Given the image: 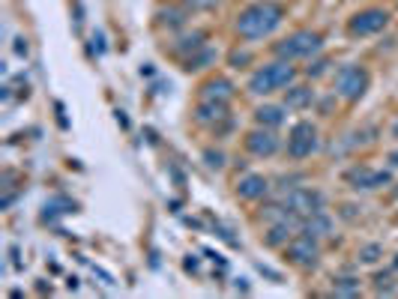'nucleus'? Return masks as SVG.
<instances>
[{"instance_id":"nucleus-1","label":"nucleus","mask_w":398,"mask_h":299,"mask_svg":"<svg viewBox=\"0 0 398 299\" xmlns=\"http://www.w3.org/2000/svg\"><path fill=\"white\" fill-rule=\"evenodd\" d=\"M285 9L273 3V0H264V3H255L249 9H243L237 18V33L243 39H260V36H269L282 24Z\"/></svg>"},{"instance_id":"nucleus-2","label":"nucleus","mask_w":398,"mask_h":299,"mask_svg":"<svg viewBox=\"0 0 398 299\" xmlns=\"http://www.w3.org/2000/svg\"><path fill=\"white\" fill-rule=\"evenodd\" d=\"M294 78H296V69L291 66V60H278V63H269V66L258 69L249 81V90L258 96H267V93H276V90L287 87Z\"/></svg>"},{"instance_id":"nucleus-3","label":"nucleus","mask_w":398,"mask_h":299,"mask_svg":"<svg viewBox=\"0 0 398 299\" xmlns=\"http://www.w3.org/2000/svg\"><path fill=\"white\" fill-rule=\"evenodd\" d=\"M321 33H312V30H296L294 36H287L285 42L276 45V54L282 60H294V57H312L314 51H321Z\"/></svg>"},{"instance_id":"nucleus-4","label":"nucleus","mask_w":398,"mask_h":299,"mask_svg":"<svg viewBox=\"0 0 398 299\" xmlns=\"http://www.w3.org/2000/svg\"><path fill=\"white\" fill-rule=\"evenodd\" d=\"M323 197L321 192H312V189H294L291 195L285 197V219H309V215L321 213Z\"/></svg>"},{"instance_id":"nucleus-5","label":"nucleus","mask_w":398,"mask_h":299,"mask_svg":"<svg viewBox=\"0 0 398 299\" xmlns=\"http://www.w3.org/2000/svg\"><path fill=\"white\" fill-rule=\"evenodd\" d=\"M368 87V72L363 66H341L339 75H336V90L341 99H348V102H357V99H363Z\"/></svg>"},{"instance_id":"nucleus-6","label":"nucleus","mask_w":398,"mask_h":299,"mask_svg":"<svg viewBox=\"0 0 398 299\" xmlns=\"http://www.w3.org/2000/svg\"><path fill=\"white\" fill-rule=\"evenodd\" d=\"M314 147H318V132H314L312 123H296L291 129V138H287V153L294 159H305L312 156Z\"/></svg>"},{"instance_id":"nucleus-7","label":"nucleus","mask_w":398,"mask_h":299,"mask_svg":"<svg viewBox=\"0 0 398 299\" xmlns=\"http://www.w3.org/2000/svg\"><path fill=\"white\" fill-rule=\"evenodd\" d=\"M386 21H390V15L383 12V9H366V12H359L350 18V27L348 30L354 36H372V33H381Z\"/></svg>"},{"instance_id":"nucleus-8","label":"nucleus","mask_w":398,"mask_h":299,"mask_svg":"<svg viewBox=\"0 0 398 299\" xmlns=\"http://www.w3.org/2000/svg\"><path fill=\"white\" fill-rule=\"evenodd\" d=\"M287 255H291L294 264L300 267H312L314 260H318V242H314L312 233H300L296 240H291V246H287Z\"/></svg>"},{"instance_id":"nucleus-9","label":"nucleus","mask_w":398,"mask_h":299,"mask_svg":"<svg viewBox=\"0 0 398 299\" xmlns=\"http://www.w3.org/2000/svg\"><path fill=\"white\" fill-rule=\"evenodd\" d=\"M348 180L354 183V189H377V186H386V183H390V174H386V171L359 168V171H350Z\"/></svg>"},{"instance_id":"nucleus-10","label":"nucleus","mask_w":398,"mask_h":299,"mask_svg":"<svg viewBox=\"0 0 398 299\" xmlns=\"http://www.w3.org/2000/svg\"><path fill=\"white\" fill-rule=\"evenodd\" d=\"M249 150L252 153H255V156H273V153L278 150V138H276V135L273 132H252L249 135Z\"/></svg>"},{"instance_id":"nucleus-11","label":"nucleus","mask_w":398,"mask_h":299,"mask_svg":"<svg viewBox=\"0 0 398 299\" xmlns=\"http://www.w3.org/2000/svg\"><path fill=\"white\" fill-rule=\"evenodd\" d=\"M237 192H240V197H246V201H258V197L267 195V180L258 174H249L246 180H240Z\"/></svg>"},{"instance_id":"nucleus-12","label":"nucleus","mask_w":398,"mask_h":299,"mask_svg":"<svg viewBox=\"0 0 398 299\" xmlns=\"http://www.w3.org/2000/svg\"><path fill=\"white\" fill-rule=\"evenodd\" d=\"M225 117H228V105L216 102V99H204V105L198 108V120L201 123H219Z\"/></svg>"},{"instance_id":"nucleus-13","label":"nucleus","mask_w":398,"mask_h":299,"mask_svg":"<svg viewBox=\"0 0 398 299\" xmlns=\"http://www.w3.org/2000/svg\"><path fill=\"white\" fill-rule=\"evenodd\" d=\"M234 96V84L228 78H216L204 84V99H216V102H228Z\"/></svg>"},{"instance_id":"nucleus-14","label":"nucleus","mask_w":398,"mask_h":299,"mask_svg":"<svg viewBox=\"0 0 398 299\" xmlns=\"http://www.w3.org/2000/svg\"><path fill=\"white\" fill-rule=\"evenodd\" d=\"M255 120L260 126H282L285 123V108H278V105H260L258 111H255Z\"/></svg>"},{"instance_id":"nucleus-15","label":"nucleus","mask_w":398,"mask_h":299,"mask_svg":"<svg viewBox=\"0 0 398 299\" xmlns=\"http://www.w3.org/2000/svg\"><path fill=\"white\" fill-rule=\"evenodd\" d=\"M291 228H294V219H282L273 231L267 233V242H269V246H282V242L291 237Z\"/></svg>"},{"instance_id":"nucleus-16","label":"nucleus","mask_w":398,"mask_h":299,"mask_svg":"<svg viewBox=\"0 0 398 299\" xmlns=\"http://www.w3.org/2000/svg\"><path fill=\"white\" fill-rule=\"evenodd\" d=\"M312 102V90L309 87H291L287 90V108H305Z\"/></svg>"},{"instance_id":"nucleus-17","label":"nucleus","mask_w":398,"mask_h":299,"mask_svg":"<svg viewBox=\"0 0 398 299\" xmlns=\"http://www.w3.org/2000/svg\"><path fill=\"white\" fill-rule=\"evenodd\" d=\"M359 291V282H357V278H341V282L336 284V293H357Z\"/></svg>"},{"instance_id":"nucleus-18","label":"nucleus","mask_w":398,"mask_h":299,"mask_svg":"<svg viewBox=\"0 0 398 299\" xmlns=\"http://www.w3.org/2000/svg\"><path fill=\"white\" fill-rule=\"evenodd\" d=\"M359 258H363L366 264H375V260L381 258V246H366L363 251H359Z\"/></svg>"},{"instance_id":"nucleus-19","label":"nucleus","mask_w":398,"mask_h":299,"mask_svg":"<svg viewBox=\"0 0 398 299\" xmlns=\"http://www.w3.org/2000/svg\"><path fill=\"white\" fill-rule=\"evenodd\" d=\"M207 60H213V51H204V54H198V57H189V66L186 69H201Z\"/></svg>"},{"instance_id":"nucleus-20","label":"nucleus","mask_w":398,"mask_h":299,"mask_svg":"<svg viewBox=\"0 0 398 299\" xmlns=\"http://www.w3.org/2000/svg\"><path fill=\"white\" fill-rule=\"evenodd\" d=\"M186 6H192V9H213L219 0H183Z\"/></svg>"},{"instance_id":"nucleus-21","label":"nucleus","mask_w":398,"mask_h":299,"mask_svg":"<svg viewBox=\"0 0 398 299\" xmlns=\"http://www.w3.org/2000/svg\"><path fill=\"white\" fill-rule=\"evenodd\" d=\"M207 165H210V168H222L225 165V156H222V153H207Z\"/></svg>"},{"instance_id":"nucleus-22","label":"nucleus","mask_w":398,"mask_h":299,"mask_svg":"<svg viewBox=\"0 0 398 299\" xmlns=\"http://www.w3.org/2000/svg\"><path fill=\"white\" fill-rule=\"evenodd\" d=\"M375 287H377V291H386V293H390V291H392L390 276H377V278H375Z\"/></svg>"},{"instance_id":"nucleus-23","label":"nucleus","mask_w":398,"mask_h":299,"mask_svg":"<svg viewBox=\"0 0 398 299\" xmlns=\"http://www.w3.org/2000/svg\"><path fill=\"white\" fill-rule=\"evenodd\" d=\"M327 66H330L327 60H318V63H314V66H309V75L318 78V75H323V72H327Z\"/></svg>"},{"instance_id":"nucleus-24","label":"nucleus","mask_w":398,"mask_h":299,"mask_svg":"<svg viewBox=\"0 0 398 299\" xmlns=\"http://www.w3.org/2000/svg\"><path fill=\"white\" fill-rule=\"evenodd\" d=\"M15 42H18L15 51H18V54H27V42H24V39H15Z\"/></svg>"},{"instance_id":"nucleus-25","label":"nucleus","mask_w":398,"mask_h":299,"mask_svg":"<svg viewBox=\"0 0 398 299\" xmlns=\"http://www.w3.org/2000/svg\"><path fill=\"white\" fill-rule=\"evenodd\" d=\"M231 60H234V63H249V54H234Z\"/></svg>"},{"instance_id":"nucleus-26","label":"nucleus","mask_w":398,"mask_h":299,"mask_svg":"<svg viewBox=\"0 0 398 299\" xmlns=\"http://www.w3.org/2000/svg\"><path fill=\"white\" fill-rule=\"evenodd\" d=\"M186 269H189V273H195V269H198V260L189 258V260H186Z\"/></svg>"},{"instance_id":"nucleus-27","label":"nucleus","mask_w":398,"mask_h":299,"mask_svg":"<svg viewBox=\"0 0 398 299\" xmlns=\"http://www.w3.org/2000/svg\"><path fill=\"white\" fill-rule=\"evenodd\" d=\"M390 162H392V165H398V150L392 153V156H390Z\"/></svg>"},{"instance_id":"nucleus-28","label":"nucleus","mask_w":398,"mask_h":299,"mask_svg":"<svg viewBox=\"0 0 398 299\" xmlns=\"http://www.w3.org/2000/svg\"><path fill=\"white\" fill-rule=\"evenodd\" d=\"M392 267H395V273H398V255H395V264Z\"/></svg>"},{"instance_id":"nucleus-29","label":"nucleus","mask_w":398,"mask_h":299,"mask_svg":"<svg viewBox=\"0 0 398 299\" xmlns=\"http://www.w3.org/2000/svg\"><path fill=\"white\" fill-rule=\"evenodd\" d=\"M395 135H398V123H395Z\"/></svg>"},{"instance_id":"nucleus-30","label":"nucleus","mask_w":398,"mask_h":299,"mask_svg":"<svg viewBox=\"0 0 398 299\" xmlns=\"http://www.w3.org/2000/svg\"><path fill=\"white\" fill-rule=\"evenodd\" d=\"M395 195H398V192H395Z\"/></svg>"}]
</instances>
